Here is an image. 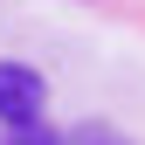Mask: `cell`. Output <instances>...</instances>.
Here are the masks:
<instances>
[{"label":"cell","mask_w":145,"mask_h":145,"mask_svg":"<svg viewBox=\"0 0 145 145\" xmlns=\"http://www.w3.org/2000/svg\"><path fill=\"white\" fill-rule=\"evenodd\" d=\"M42 104H48L42 69H28V62H0V124H35V118H42Z\"/></svg>","instance_id":"6da1fadb"},{"label":"cell","mask_w":145,"mask_h":145,"mask_svg":"<svg viewBox=\"0 0 145 145\" xmlns=\"http://www.w3.org/2000/svg\"><path fill=\"white\" fill-rule=\"evenodd\" d=\"M7 145H62V138L42 131V118H35V124H7Z\"/></svg>","instance_id":"7a4b0ae2"}]
</instances>
